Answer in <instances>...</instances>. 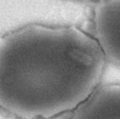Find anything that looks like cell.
Wrapping results in <instances>:
<instances>
[{"label":"cell","mask_w":120,"mask_h":119,"mask_svg":"<svg viewBox=\"0 0 120 119\" xmlns=\"http://www.w3.org/2000/svg\"><path fill=\"white\" fill-rule=\"evenodd\" d=\"M77 1H83V2H89L90 3V2L91 1H95V0H77Z\"/></svg>","instance_id":"5"},{"label":"cell","mask_w":120,"mask_h":119,"mask_svg":"<svg viewBox=\"0 0 120 119\" xmlns=\"http://www.w3.org/2000/svg\"><path fill=\"white\" fill-rule=\"evenodd\" d=\"M70 119H120V83L102 84Z\"/></svg>","instance_id":"4"},{"label":"cell","mask_w":120,"mask_h":119,"mask_svg":"<svg viewBox=\"0 0 120 119\" xmlns=\"http://www.w3.org/2000/svg\"><path fill=\"white\" fill-rule=\"evenodd\" d=\"M106 62L96 38L75 26H30L1 36V108L22 119L76 109L99 87Z\"/></svg>","instance_id":"1"},{"label":"cell","mask_w":120,"mask_h":119,"mask_svg":"<svg viewBox=\"0 0 120 119\" xmlns=\"http://www.w3.org/2000/svg\"><path fill=\"white\" fill-rule=\"evenodd\" d=\"M93 10L90 3L77 0H0L1 36L34 25L84 29Z\"/></svg>","instance_id":"2"},{"label":"cell","mask_w":120,"mask_h":119,"mask_svg":"<svg viewBox=\"0 0 120 119\" xmlns=\"http://www.w3.org/2000/svg\"><path fill=\"white\" fill-rule=\"evenodd\" d=\"M93 30L107 62L120 67V0H103L94 8Z\"/></svg>","instance_id":"3"}]
</instances>
